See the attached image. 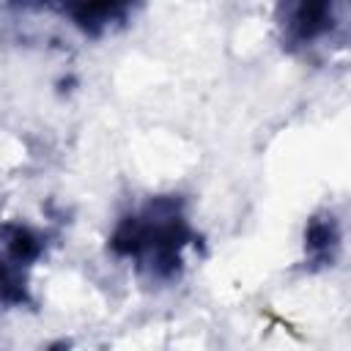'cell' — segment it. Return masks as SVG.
I'll use <instances>...</instances> for the list:
<instances>
[{
  "label": "cell",
  "mask_w": 351,
  "mask_h": 351,
  "mask_svg": "<svg viewBox=\"0 0 351 351\" xmlns=\"http://www.w3.org/2000/svg\"><path fill=\"white\" fill-rule=\"evenodd\" d=\"M107 247L148 282L178 280L186 266V252L197 247L186 200L178 195L148 197L115 222Z\"/></svg>",
  "instance_id": "cell-1"
},
{
  "label": "cell",
  "mask_w": 351,
  "mask_h": 351,
  "mask_svg": "<svg viewBox=\"0 0 351 351\" xmlns=\"http://www.w3.org/2000/svg\"><path fill=\"white\" fill-rule=\"evenodd\" d=\"M337 0H277V25L291 49L315 47L337 27Z\"/></svg>",
  "instance_id": "cell-2"
},
{
  "label": "cell",
  "mask_w": 351,
  "mask_h": 351,
  "mask_svg": "<svg viewBox=\"0 0 351 351\" xmlns=\"http://www.w3.org/2000/svg\"><path fill=\"white\" fill-rule=\"evenodd\" d=\"M22 8H55L85 36H104L107 30L123 25L137 0H11Z\"/></svg>",
  "instance_id": "cell-3"
},
{
  "label": "cell",
  "mask_w": 351,
  "mask_h": 351,
  "mask_svg": "<svg viewBox=\"0 0 351 351\" xmlns=\"http://www.w3.org/2000/svg\"><path fill=\"white\" fill-rule=\"evenodd\" d=\"M340 247H343V228L332 211H321L307 219L304 255L310 266H335Z\"/></svg>",
  "instance_id": "cell-4"
}]
</instances>
